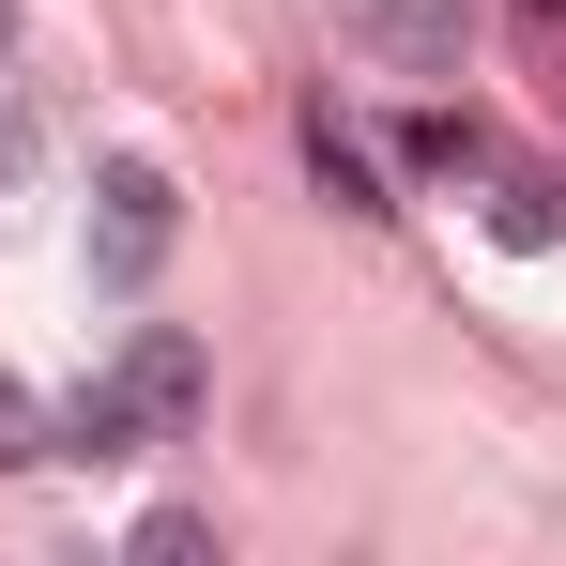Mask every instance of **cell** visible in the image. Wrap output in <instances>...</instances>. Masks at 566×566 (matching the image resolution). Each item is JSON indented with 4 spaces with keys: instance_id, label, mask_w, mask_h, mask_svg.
Listing matches in <instances>:
<instances>
[{
    "instance_id": "obj_1",
    "label": "cell",
    "mask_w": 566,
    "mask_h": 566,
    "mask_svg": "<svg viewBox=\"0 0 566 566\" xmlns=\"http://www.w3.org/2000/svg\"><path fill=\"white\" fill-rule=\"evenodd\" d=\"M214 398V353L185 322H138L62 413H46V460H138V444H185V413Z\"/></svg>"
},
{
    "instance_id": "obj_2",
    "label": "cell",
    "mask_w": 566,
    "mask_h": 566,
    "mask_svg": "<svg viewBox=\"0 0 566 566\" xmlns=\"http://www.w3.org/2000/svg\"><path fill=\"white\" fill-rule=\"evenodd\" d=\"M169 245H185V185H169L154 154H123V169L93 185V291H154Z\"/></svg>"
},
{
    "instance_id": "obj_3",
    "label": "cell",
    "mask_w": 566,
    "mask_h": 566,
    "mask_svg": "<svg viewBox=\"0 0 566 566\" xmlns=\"http://www.w3.org/2000/svg\"><path fill=\"white\" fill-rule=\"evenodd\" d=\"M337 31L368 46L382 77H460L474 62V0H337Z\"/></svg>"
},
{
    "instance_id": "obj_4",
    "label": "cell",
    "mask_w": 566,
    "mask_h": 566,
    "mask_svg": "<svg viewBox=\"0 0 566 566\" xmlns=\"http://www.w3.org/2000/svg\"><path fill=\"white\" fill-rule=\"evenodd\" d=\"M474 154H490V138H474L460 107H413V123H398V169H413V185H460Z\"/></svg>"
},
{
    "instance_id": "obj_5",
    "label": "cell",
    "mask_w": 566,
    "mask_h": 566,
    "mask_svg": "<svg viewBox=\"0 0 566 566\" xmlns=\"http://www.w3.org/2000/svg\"><path fill=\"white\" fill-rule=\"evenodd\" d=\"M306 169H322V199H337V214H398V199H382V169L353 154V138H337V107L306 123Z\"/></svg>"
},
{
    "instance_id": "obj_6",
    "label": "cell",
    "mask_w": 566,
    "mask_h": 566,
    "mask_svg": "<svg viewBox=\"0 0 566 566\" xmlns=\"http://www.w3.org/2000/svg\"><path fill=\"white\" fill-rule=\"evenodd\" d=\"M46 460V398H15V382H0V474H31Z\"/></svg>"
},
{
    "instance_id": "obj_7",
    "label": "cell",
    "mask_w": 566,
    "mask_h": 566,
    "mask_svg": "<svg viewBox=\"0 0 566 566\" xmlns=\"http://www.w3.org/2000/svg\"><path fill=\"white\" fill-rule=\"evenodd\" d=\"M0 46H15V0H0Z\"/></svg>"
}]
</instances>
